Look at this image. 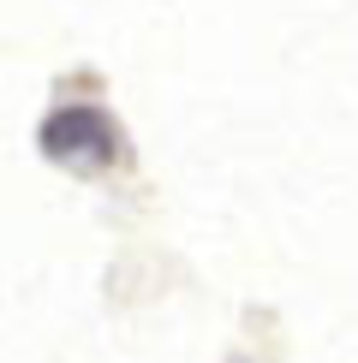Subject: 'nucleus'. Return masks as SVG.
<instances>
[{
	"instance_id": "f257e3e1",
	"label": "nucleus",
	"mask_w": 358,
	"mask_h": 363,
	"mask_svg": "<svg viewBox=\"0 0 358 363\" xmlns=\"http://www.w3.org/2000/svg\"><path fill=\"white\" fill-rule=\"evenodd\" d=\"M42 149L66 167H108V161H119V131L108 125L102 108H60L42 125Z\"/></svg>"
}]
</instances>
